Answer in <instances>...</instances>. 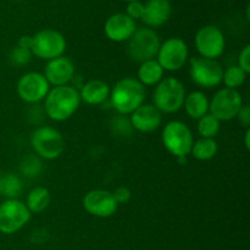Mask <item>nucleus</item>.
Segmentation results:
<instances>
[{
    "instance_id": "obj_11",
    "label": "nucleus",
    "mask_w": 250,
    "mask_h": 250,
    "mask_svg": "<svg viewBox=\"0 0 250 250\" xmlns=\"http://www.w3.org/2000/svg\"><path fill=\"white\" fill-rule=\"evenodd\" d=\"M243 106V99L238 90L221 88L209 100V114L216 117L220 122L229 121L237 117Z\"/></svg>"
},
{
    "instance_id": "obj_31",
    "label": "nucleus",
    "mask_w": 250,
    "mask_h": 250,
    "mask_svg": "<svg viewBox=\"0 0 250 250\" xmlns=\"http://www.w3.org/2000/svg\"><path fill=\"white\" fill-rule=\"evenodd\" d=\"M238 66L246 73L250 72V45L247 44L241 50L238 56Z\"/></svg>"
},
{
    "instance_id": "obj_33",
    "label": "nucleus",
    "mask_w": 250,
    "mask_h": 250,
    "mask_svg": "<svg viewBox=\"0 0 250 250\" xmlns=\"http://www.w3.org/2000/svg\"><path fill=\"white\" fill-rule=\"evenodd\" d=\"M236 119H238V121L241 122L242 126H244L246 128H249L250 126V106L248 104L244 105L241 107V110L237 114Z\"/></svg>"
},
{
    "instance_id": "obj_15",
    "label": "nucleus",
    "mask_w": 250,
    "mask_h": 250,
    "mask_svg": "<svg viewBox=\"0 0 250 250\" xmlns=\"http://www.w3.org/2000/svg\"><path fill=\"white\" fill-rule=\"evenodd\" d=\"M137 29L134 20L127 16L124 12H117L107 17L104 23V33L107 39L115 43L127 42Z\"/></svg>"
},
{
    "instance_id": "obj_18",
    "label": "nucleus",
    "mask_w": 250,
    "mask_h": 250,
    "mask_svg": "<svg viewBox=\"0 0 250 250\" xmlns=\"http://www.w3.org/2000/svg\"><path fill=\"white\" fill-rule=\"evenodd\" d=\"M172 14L170 0H148L144 4V14L142 21L149 28H155L165 24Z\"/></svg>"
},
{
    "instance_id": "obj_26",
    "label": "nucleus",
    "mask_w": 250,
    "mask_h": 250,
    "mask_svg": "<svg viewBox=\"0 0 250 250\" xmlns=\"http://www.w3.org/2000/svg\"><path fill=\"white\" fill-rule=\"evenodd\" d=\"M220 128H221L220 121L209 112L198 120L197 129L200 138H215L219 134Z\"/></svg>"
},
{
    "instance_id": "obj_19",
    "label": "nucleus",
    "mask_w": 250,
    "mask_h": 250,
    "mask_svg": "<svg viewBox=\"0 0 250 250\" xmlns=\"http://www.w3.org/2000/svg\"><path fill=\"white\" fill-rule=\"evenodd\" d=\"M80 93L81 102L88 105H100L106 102L110 97V87L102 80H92L82 85Z\"/></svg>"
},
{
    "instance_id": "obj_12",
    "label": "nucleus",
    "mask_w": 250,
    "mask_h": 250,
    "mask_svg": "<svg viewBox=\"0 0 250 250\" xmlns=\"http://www.w3.org/2000/svg\"><path fill=\"white\" fill-rule=\"evenodd\" d=\"M189 75L195 84L210 89L222 83L224 68L217 60L192 58L189 61Z\"/></svg>"
},
{
    "instance_id": "obj_36",
    "label": "nucleus",
    "mask_w": 250,
    "mask_h": 250,
    "mask_svg": "<svg viewBox=\"0 0 250 250\" xmlns=\"http://www.w3.org/2000/svg\"><path fill=\"white\" fill-rule=\"evenodd\" d=\"M127 2H131V1H142V0H125Z\"/></svg>"
},
{
    "instance_id": "obj_35",
    "label": "nucleus",
    "mask_w": 250,
    "mask_h": 250,
    "mask_svg": "<svg viewBox=\"0 0 250 250\" xmlns=\"http://www.w3.org/2000/svg\"><path fill=\"white\" fill-rule=\"evenodd\" d=\"M244 144H246V148L247 150L250 149V129L247 128L246 134H244Z\"/></svg>"
},
{
    "instance_id": "obj_1",
    "label": "nucleus",
    "mask_w": 250,
    "mask_h": 250,
    "mask_svg": "<svg viewBox=\"0 0 250 250\" xmlns=\"http://www.w3.org/2000/svg\"><path fill=\"white\" fill-rule=\"evenodd\" d=\"M44 100L45 115L58 122L66 121L73 116L81 104L78 90L68 84L51 88Z\"/></svg>"
},
{
    "instance_id": "obj_8",
    "label": "nucleus",
    "mask_w": 250,
    "mask_h": 250,
    "mask_svg": "<svg viewBox=\"0 0 250 250\" xmlns=\"http://www.w3.org/2000/svg\"><path fill=\"white\" fill-rule=\"evenodd\" d=\"M26 204L19 199H5L0 204V233L14 234L21 231L31 220Z\"/></svg>"
},
{
    "instance_id": "obj_10",
    "label": "nucleus",
    "mask_w": 250,
    "mask_h": 250,
    "mask_svg": "<svg viewBox=\"0 0 250 250\" xmlns=\"http://www.w3.org/2000/svg\"><path fill=\"white\" fill-rule=\"evenodd\" d=\"M188 56H189V50L187 43L182 38L172 37L160 44V48L156 54V61L164 71L175 72L186 65Z\"/></svg>"
},
{
    "instance_id": "obj_21",
    "label": "nucleus",
    "mask_w": 250,
    "mask_h": 250,
    "mask_svg": "<svg viewBox=\"0 0 250 250\" xmlns=\"http://www.w3.org/2000/svg\"><path fill=\"white\" fill-rule=\"evenodd\" d=\"M164 72L165 71L159 65L156 59H151V60L141 62L137 71V77H138L137 80L142 85L151 87V85H156L163 80Z\"/></svg>"
},
{
    "instance_id": "obj_28",
    "label": "nucleus",
    "mask_w": 250,
    "mask_h": 250,
    "mask_svg": "<svg viewBox=\"0 0 250 250\" xmlns=\"http://www.w3.org/2000/svg\"><path fill=\"white\" fill-rule=\"evenodd\" d=\"M32 56L33 55H32V51L29 49H24L16 45L10 51L9 61L15 67H22V66H26L31 62Z\"/></svg>"
},
{
    "instance_id": "obj_7",
    "label": "nucleus",
    "mask_w": 250,
    "mask_h": 250,
    "mask_svg": "<svg viewBox=\"0 0 250 250\" xmlns=\"http://www.w3.org/2000/svg\"><path fill=\"white\" fill-rule=\"evenodd\" d=\"M66 50V39L60 32L46 28L32 36V55L41 60L50 61L60 58Z\"/></svg>"
},
{
    "instance_id": "obj_4",
    "label": "nucleus",
    "mask_w": 250,
    "mask_h": 250,
    "mask_svg": "<svg viewBox=\"0 0 250 250\" xmlns=\"http://www.w3.org/2000/svg\"><path fill=\"white\" fill-rule=\"evenodd\" d=\"M161 141L171 155L176 158H187L192 150L194 138L189 127L182 121L167 122L163 128Z\"/></svg>"
},
{
    "instance_id": "obj_27",
    "label": "nucleus",
    "mask_w": 250,
    "mask_h": 250,
    "mask_svg": "<svg viewBox=\"0 0 250 250\" xmlns=\"http://www.w3.org/2000/svg\"><path fill=\"white\" fill-rule=\"evenodd\" d=\"M20 171L26 177H37L42 171V161L39 156H24L20 163Z\"/></svg>"
},
{
    "instance_id": "obj_20",
    "label": "nucleus",
    "mask_w": 250,
    "mask_h": 250,
    "mask_svg": "<svg viewBox=\"0 0 250 250\" xmlns=\"http://www.w3.org/2000/svg\"><path fill=\"white\" fill-rule=\"evenodd\" d=\"M183 107L190 119L199 120L209 112V99L203 92L194 90L186 94Z\"/></svg>"
},
{
    "instance_id": "obj_22",
    "label": "nucleus",
    "mask_w": 250,
    "mask_h": 250,
    "mask_svg": "<svg viewBox=\"0 0 250 250\" xmlns=\"http://www.w3.org/2000/svg\"><path fill=\"white\" fill-rule=\"evenodd\" d=\"M26 207L31 214H41L50 204V192L45 187H36L27 194Z\"/></svg>"
},
{
    "instance_id": "obj_25",
    "label": "nucleus",
    "mask_w": 250,
    "mask_h": 250,
    "mask_svg": "<svg viewBox=\"0 0 250 250\" xmlns=\"http://www.w3.org/2000/svg\"><path fill=\"white\" fill-rule=\"evenodd\" d=\"M248 73L244 72L238 65H233L227 67L224 71V76H222V83L225 84V88L229 89L237 90L239 87L244 84L247 80Z\"/></svg>"
},
{
    "instance_id": "obj_5",
    "label": "nucleus",
    "mask_w": 250,
    "mask_h": 250,
    "mask_svg": "<svg viewBox=\"0 0 250 250\" xmlns=\"http://www.w3.org/2000/svg\"><path fill=\"white\" fill-rule=\"evenodd\" d=\"M31 146L37 156L45 160H55L65 150V139L58 129L41 126L32 132Z\"/></svg>"
},
{
    "instance_id": "obj_34",
    "label": "nucleus",
    "mask_w": 250,
    "mask_h": 250,
    "mask_svg": "<svg viewBox=\"0 0 250 250\" xmlns=\"http://www.w3.org/2000/svg\"><path fill=\"white\" fill-rule=\"evenodd\" d=\"M17 45L21 46V48L29 49V50H31L32 36H22V37H20L19 42H17Z\"/></svg>"
},
{
    "instance_id": "obj_23",
    "label": "nucleus",
    "mask_w": 250,
    "mask_h": 250,
    "mask_svg": "<svg viewBox=\"0 0 250 250\" xmlns=\"http://www.w3.org/2000/svg\"><path fill=\"white\" fill-rule=\"evenodd\" d=\"M22 193V181L12 172L0 173V195L6 199H17Z\"/></svg>"
},
{
    "instance_id": "obj_2",
    "label": "nucleus",
    "mask_w": 250,
    "mask_h": 250,
    "mask_svg": "<svg viewBox=\"0 0 250 250\" xmlns=\"http://www.w3.org/2000/svg\"><path fill=\"white\" fill-rule=\"evenodd\" d=\"M110 102L119 115H131L138 109L146 99L144 85L137 78L125 77L117 81L112 89H110Z\"/></svg>"
},
{
    "instance_id": "obj_29",
    "label": "nucleus",
    "mask_w": 250,
    "mask_h": 250,
    "mask_svg": "<svg viewBox=\"0 0 250 250\" xmlns=\"http://www.w3.org/2000/svg\"><path fill=\"white\" fill-rule=\"evenodd\" d=\"M110 127H111L112 133H115L119 137H128L131 136L132 131H133L131 121L125 115H117L116 117H114L111 120Z\"/></svg>"
},
{
    "instance_id": "obj_17",
    "label": "nucleus",
    "mask_w": 250,
    "mask_h": 250,
    "mask_svg": "<svg viewBox=\"0 0 250 250\" xmlns=\"http://www.w3.org/2000/svg\"><path fill=\"white\" fill-rule=\"evenodd\" d=\"M129 116L133 129L142 133L156 131L163 122V114L153 104H142Z\"/></svg>"
},
{
    "instance_id": "obj_13",
    "label": "nucleus",
    "mask_w": 250,
    "mask_h": 250,
    "mask_svg": "<svg viewBox=\"0 0 250 250\" xmlns=\"http://www.w3.org/2000/svg\"><path fill=\"white\" fill-rule=\"evenodd\" d=\"M50 90V84L41 72H27L20 77L16 92L20 99L27 104H37L45 99Z\"/></svg>"
},
{
    "instance_id": "obj_24",
    "label": "nucleus",
    "mask_w": 250,
    "mask_h": 250,
    "mask_svg": "<svg viewBox=\"0 0 250 250\" xmlns=\"http://www.w3.org/2000/svg\"><path fill=\"white\" fill-rule=\"evenodd\" d=\"M217 150H219V146L214 138H200L193 143L190 154L197 160L208 161L215 158Z\"/></svg>"
},
{
    "instance_id": "obj_14",
    "label": "nucleus",
    "mask_w": 250,
    "mask_h": 250,
    "mask_svg": "<svg viewBox=\"0 0 250 250\" xmlns=\"http://www.w3.org/2000/svg\"><path fill=\"white\" fill-rule=\"evenodd\" d=\"M83 208L88 214L99 219H107L116 214L119 204L112 192L105 189H92L84 194L82 200Z\"/></svg>"
},
{
    "instance_id": "obj_6",
    "label": "nucleus",
    "mask_w": 250,
    "mask_h": 250,
    "mask_svg": "<svg viewBox=\"0 0 250 250\" xmlns=\"http://www.w3.org/2000/svg\"><path fill=\"white\" fill-rule=\"evenodd\" d=\"M127 42H128L127 45L128 56L139 63L156 58L161 44L158 33L149 27L137 28L133 36Z\"/></svg>"
},
{
    "instance_id": "obj_32",
    "label": "nucleus",
    "mask_w": 250,
    "mask_h": 250,
    "mask_svg": "<svg viewBox=\"0 0 250 250\" xmlns=\"http://www.w3.org/2000/svg\"><path fill=\"white\" fill-rule=\"evenodd\" d=\"M112 195H114L117 204L120 205V204H126V203H128L132 197V193L128 188L125 187V186H121V187H117L116 189L112 192Z\"/></svg>"
},
{
    "instance_id": "obj_3",
    "label": "nucleus",
    "mask_w": 250,
    "mask_h": 250,
    "mask_svg": "<svg viewBox=\"0 0 250 250\" xmlns=\"http://www.w3.org/2000/svg\"><path fill=\"white\" fill-rule=\"evenodd\" d=\"M185 98L183 83L176 77H165L155 85L153 105L161 114H175L183 107Z\"/></svg>"
},
{
    "instance_id": "obj_37",
    "label": "nucleus",
    "mask_w": 250,
    "mask_h": 250,
    "mask_svg": "<svg viewBox=\"0 0 250 250\" xmlns=\"http://www.w3.org/2000/svg\"><path fill=\"white\" fill-rule=\"evenodd\" d=\"M17 1H20V0H17Z\"/></svg>"
},
{
    "instance_id": "obj_9",
    "label": "nucleus",
    "mask_w": 250,
    "mask_h": 250,
    "mask_svg": "<svg viewBox=\"0 0 250 250\" xmlns=\"http://www.w3.org/2000/svg\"><path fill=\"white\" fill-rule=\"evenodd\" d=\"M194 44L200 58L217 60L224 54L226 39L221 28L215 24H207L197 31Z\"/></svg>"
},
{
    "instance_id": "obj_16",
    "label": "nucleus",
    "mask_w": 250,
    "mask_h": 250,
    "mask_svg": "<svg viewBox=\"0 0 250 250\" xmlns=\"http://www.w3.org/2000/svg\"><path fill=\"white\" fill-rule=\"evenodd\" d=\"M43 75L50 85L54 87L67 85L75 77V65L71 59L62 55L48 61Z\"/></svg>"
},
{
    "instance_id": "obj_30",
    "label": "nucleus",
    "mask_w": 250,
    "mask_h": 250,
    "mask_svg": "<svg viewBox=\"0 0 250 250\" xmlns=\"http://www.w3.org/2000/svg\"><path fill=\"white\" fill-rule=\"evenodd\" d=\"M125 14L132 20H142L144 14V4L142 1H131L128 2L126 7V12Z\"/></svg>"
}]
</instances>
